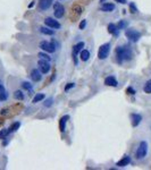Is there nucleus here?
Wrapping results in <instances>:
<instances>
[{
	"label": "nucleus",
	"mask_w": 151,
	"mask_h": 170,
	"mask_svg": "<svg viewBox=\"0 0 151 170\" xmlns=\"http://www.w3.org/2000/svg\"><path fill=\"white\" fill-rule=\"evenodd\" d=\"M131 119H132V126L136 127L140 125V123L142 120V116L139 115V113H132L131 115Z\"/></svg>",
	"instance_id": "11"
},
{
	"label": "nucleus",
	"mask_w": 151,
	"mask_h": 170,
	"mask_svg": "<svg viewBox=\"0 0 151 170\" xmlns=\"http://www.w3.org/2000/svg\"><path fill=\"white\" fill-rule=\"evenodd\" d=\"M128 163H131V158L128 157V155H125L124 158H122L119 161L117 162V167H119V168H122V167H125V166H127Z\"/></svg>",
	"instance_id": "15"
},
{
	"label": "nucleus",
	"mask_w": 151,
	"mask_h": 170,
	"mask_svg": "<svg viewBox=\"0 0 151 170\" xmlns=\"http://www.w3.org/2000/svg\"><path fill=\"white\" fill-rule=\"evenodd\" d=\"M126 26H127V23H126V22H124V20H120L119 23L116 25V27H117L118 30H123V28H125Z\"/></svg>",
	"instance_id": "29"
},
{
	"label": "nucleus",
	"mask_w": 151,
	"mask_h": 170,
	"mask_svg": "<svg viewBox=\"0 0 151 170\" xmlns=\"http://www.w3.org/2000/svg\"><path fill=\"white\" fill-rule=\"evenodd\" d=\"M69 120V116L68 115H65L63 116L60 120H59V131L62 133L65 132V129H66V124H67V121Z\"/></svg>",
	"instance_id": "10"
},
{
	"label": "nucleus",
	"mask_w": 151,
	"mask_h": 170,
	"mask_svg": "<svg viewBox=\"0 0 151 170\" xmlns=\"http://www.w3.org/2000/svg\"><path fill=\"white\" fill-rule=\"evenodd\" d=\"M38 65H39V69H40V72H41L42 74H47V73L50 70V65H49V61H47V60L40 59Z\"/></svg>",
	"instance_id": "7"
},
{
	"label": "nucleus",
	"mask_w": 151,
	"mask_h": 170,
	"mask_svg": "<svg viewBox=\"0 0 151 170\" xmlns=\"http://www.w3.org/2000/svg\"><path fill=\"white\" fill-rule=\"evenodd\" d=\"M82 48H84V42H78L77 44H75L74 47H73V58H74V63H77V53L78 52H81L82 51Z\"/></svg>",
	"instance_id": "9"
},
{
	"label": "nucleus",
	"mask_w": 151,
	"mask_h": 170,
	"mask_svg": "<svg viewBox=\"0 0 151 170\" xmlns=\"http://www.w3.org/2000/svg\"><path fill=\"white\" fill-rule=\"evenodd\" d=\"M126 92H127V94H135V90L133 88H128L127 90H126Z\"/></svg>",
	"instance_id": "32"
},
{
	"label": "nucleus",
	"mask_w": 151,
	"mask_h": 170,
	"mask_svg": "<svg viewBox=\"0 0 151 170\" xmlns=\"http://www.w3.org/2000/svg\"><path fill=\"white\" fill-rule=\"evenodd\" d=\"M52 0H40V9L41 10H47V9H49L52 5Z\"/></svg>",
	"instance_id": "13"
},
{
	"label": "nucleus",
	"mask_w": 151,
	"mask_h": 170,
	"mask_svg": "<svg viewBox=\"0 0 151 170\" xmlns=\"http://www.w3.org/2000/svg\"><path fill=\"white\" fill-rule=\"evenodd\" d=\"M40 32L42 34H45V35H54L55 34V31L52 28H50V27H41Z\"/></svg>",
	"instance_id": "18"
},
{
	"label": "nucleus",
	"mask_w": 151,
	"mask_h": 170,
	"mask_svg": "<svg viewBox=\"0 0 151 170\" xmlns=\"http://www.w3.org/2000/svg\"><path fill=\"white\" fill-rule=\"evenodd\" d=\"M0 84H1V81H0Z\"/></svg>",
	"instance_id": "36"
},
{
	"label": "nucleus",
	"mask_w": 151,
	"mask_h": 170,
	"mask_svg": "<svg viewBox=\"0 0 151 170\" xmlns=\"http://www.w3.org/2000/svg\"><path fill=\"white\" fill-rule=\"evenodd\" d=\"M31 78L33 82H40L42 78V73L38 69H33L31 73Z\"/></svg>",
	"instance_id": "12"
},
{
	"label": "nucleus",
	"mask_w": 151,
	"mask_h": 170,
	"mask_svg": "<svg viewBox=\"0 0 151 170\" xmlns=\"http://www.w3.org/2000/svg\"><path fill=\"white\" fill-rule=\"evenodd\" d=\"M7 98H8V94L6 92V88L2 84H0V101L7 100Z\"/></svg>",
	"instance_id": "17"
},
{
	"label": "nucleus",
	"mask_w": 151,
	"mask_h": 170,
	"mask_svg": "<svg viewBox=\"0 0 151 170\" xmlns=\"http://www.w3.org/2000/svg\"><path fill=\"white\" fill-rule=\"evenodd\" d=\"M116 28H117V27H116V25H115V24H113V23H110V24L108 25V32H109L110 34H114V33H115V31H116Z\"/></svg>",
	"instance_id": "26"
},
{
	"label": "nucleus",
	"mask_w": 151,
	"mask_h": 170,
	"mask_svg": "<svg viewBox=\"0 0 151 170\" xmlns=\"http://www.w3.org/2000/svg\"><path fill=\"white\" fill-rule=\"evenodd\" d=\"M54 15H55V17L56 18H62L64 16V14H65V8L62 4H59V2H57L54 5Z\"/></svg>",
	"instance_id": "5"
},
{
	"label": "nucleus",
	"mask_w": 151,
	"mask_h": 170,
	"mask_svg": "<svg viewBox=\"0 0 151 170\" xmlns=\"http://www.w3.org/2000/svg\"><path fill=\"white\" fill-rule=\"evenodd\" d=\"M74 85H75V84H74V83H68V84H67V85H66V86H65V91H66V92H67V91H68L69 88H74Z\"/></svg>",
	"instance_id": "33"
},
{
	"label": "nucleus",
	"mask_w": 151,
	"mask_h": 170,
	"mask_svg": "<svg viewBox=\"0 0 151 170\" xmlns=\"http://www.w3.org/2000/svg\"><path fill=\"white\" fill-rule=\"evenodd\" d=\"M14 98L17 99V100H24V93L18 90V91H16V92L14 93Z\"/></svg>",
	"instance_id": "21"
},
{
	"label": "nucleus",
	"mask_w": 151,
	"mask_h": 170,
	"mask_svg": "<svg viewBox=\"0 0 151 170\" xmlns=\"http://www.w3.org/2000/svg\"><path fill=\"white\" fill-rule=\"evenodd\" d=\"M22 88H25V90H27V91H31L32 90V84L29 82H23L22 83Z\"/></svg>",
	"instance_id": "27"
},
{
	"label": "nucleus",
	"mask_w": 151,
	"mask_h": 170,
	"mask_svg": "<svg viewBox=\"0 0 151 170\" xmlns=\"http://www.w3.org/2000/svg\"><path fill=\"white\" fill-rule=\"evenodd\" d=\"M85 26H86V20H85V19H83L82 22L80 23V30H84V28H85Z\"/></svg>",
	"instance_id": "31"
},
{
	"label": "nucleus",
	"mask_w": 151,
	"mask_h": 170,
	"mask_svg": "<svg viewBox=\"0 0 151 170\" xmlns=\"http://www.w3.org/2000/svg\"><path fill=\"white\" fill-rule=\"evenodd\" d=\"M8 134H9V129H2V131H0V139H6L7 136H8Z\"/></svg>",
	"instance_id": "24"
},
{
	"label": "nucleus",
	"mask_w": 151,
	"mask_h": 170,
	"mask_svg": "<svg viewBox=\"0 0 151 170\" xmlns=\"http://www.w3.org/2000/svg\"><path fill=\"white\" fill-rule=\"evenodd\" d=\"M44 24L48 26V27H50V28H60V23L56 20L55 18H51V17H48V18L44 19Z\"/></svg>",
	"instance_id": "8"
},
{
	"label": "nucleus",
	"mask_w": 151,
	"mask_h": 170,
	"mask_svg": "<svg viewBox=\"0 0 151 170\" xmlns=\"http://www.w3.org/2000/svg\"><path fill=\"white\" fill-rule=\"evenodd\" d=\"M114 9H115V5H114V4H108V2L103 4V5L101 6V8H100L101 12H107V13H109V12H113Z\"/></svg>",
	"instance_id": "16"
},
{
	"label": "nucleus",
	"mask_w": 151,
	"mask_h": 170,
	"mask_svg": "<svg viewBox=\"0 0 151 170\" xmlns=\"http://www.w3.org/2000/svg\"><path fill=\"white\" fill-rule=\"evenodd\" d=\"M105 84L108 85V86H117V85H118L117 80L115 78V76H108V77H106Z\"/></svg>",
	"instance_id": "14"
},
{
	"label": "nucleus",
	"mask_w": 151,
	"mask_h": 170,
	"mask_svg": "<svg viewBox=\"0 0 151 170\" xmlns=\"http://www.w3.org/2000/svg\"><path fill=\"white\" fill-rule=\"evenodd\" d=\"M116 55H117L118 63L127 61V60H131L133 58V52L128 47H118L116 49Z\"/></svg>",
	"instance_id": "1"
},
{
	"label": "nucleus",
	"mask_w": 151,
	"mask_h": 170,
	"mask_svg": "<svg viewBox=\"0 0 151 170\" xmlns=\"http://www.w3.org/2000/svg\"><path fill=\"white\" fill-rule=\"evenodd\" d=\"M59 1H60V0H59Z\"/></svg>",
	"instance_id": "37"
},
{
	"label": "nucleus",
	"mask_w": 151,
	"mask_h": 170,
	"mask_svg": "<svg viewBox=\"0 0 151 170\" xmlns=\"http://www.w3.org/2000/svg\"><path fill=\"white\" fill-rule=\"evenodd\" d=\"M148 153V143L145 141H142L138 147V151H136V159H143L145 158Z\"/></svg>",
	"instance_id": "2"
},
{
	"label": "nucleus",
	"mask_w": 151,
	"mask_h": 170,
	"mask_svg": "<svg viewBox=\"0 0 151 170\" xmlns=\"http://www.w3.org/2000/svg\"><path fill=\"white\" fill-rule=\"evenodd\" d=\"M39 57H40V59H42V60H47V61H50L51 58L47 53H42V52H40L39 53Z\"/></svg>",
	"instance_id": "25"
},
{
	"label": "nucleus",
	"mask_w": 151,
	"mask_h": 170,
	"mask_svg": "<svg viewBox=\"0 0 151 170\" xmlns=\"http://www.w3.org/2000/svg\"><path fill=\"white\" fill-rule=\"evenodd\" d=\"M80 57H81V59H82L83 61H86L89 58H90V52H89L88 50H82Z\"/></svg>",
	"instance_id": "19"
},
{
	"label": "nucleus",
	"mask_w": 151,
	"mask_h": 170,
	"mask_svg": "<svg viewBox=\"0 0 151 170\" xmlns=\"http://www.w3.org/2000/svg\"><path fill=\"white\" fill-rule=\"evenodd\" d=\"M19 126H21V123H18V121H17V123H14L13 125H12V126L8 128V129H9V133L16 132V131H17V129L19 128Z\"/></svg>",
	"instance_id": "20"
},
{
	"label": "nucleus",
	"mask_w": 151,
	"mask_h": 170,
	"mask_svg": "<svg viewBox=\"0 0 151 170\" xmlns=\"http://www.w3.org/2000/svg\"><path fill=\"white\" fill-rule=\"evenodd\" d=\"M144 92H145V93H148V94H150V93H151V80L145 83Z\"/></svg>",
	"instance_id": "23"
},
{
	"label": "nucleus",
	"mask_w": 151,
	"mask_h": 170,
	"mask_svg": "<svg viewBox=\"0 0 151 170\" xmlns=\"http://www.w3.org/2000/svg\"><path fill=\"white\" fill-rule=\"evenodd\" d=\"M43 99H44V94H42V93H38V94L33 98V103H38L39 101H42Z\"/></svg>",
	"instance_id": "22"
},
{
	"label": "nucleus",
	"mask_w": 151,
	"mask_h": 170,
	"mask_svg": "<svg viewBox=\"0 0 151 170\" xmlns=\"http://www.w3.org/2000/svg\"><path fill=\"white\" fill-rule=\"evenodd\" d=\"M125 35H126V38L128 39V40H131V41H133V42H138L139 39L141 38V33L138 32L136 30H133V28L126 30Z\"/></svg>",
	"instance_id": "4"
},
{
	"label": "nucleus",
	"mask_w": 151,
	"mask_h": 170,
	"mask_svg": "<svg viewBox=\"0 0 151 170\" xmlns=\"http://www.w3.org/2000/svg\"><path fill=\"white\" fill-rule=\"evenodd\" d=\"M33 6H34V1H32L31 4L29 5V8H31V7H33Z\"/></svg>",
	"instance_id": "35"
},
{
	"label": "nucleus",
	"mask_w": 151,
	"mask_h": 170,
	"mask_svg": "<svg viewBox=\"0 0 151 170\" xmlns=\"http://www.w3.org/2000/svg\"><path fill=\"white\" fill-rule=\"evenodd\" d=\"M130 10H131V13L132 14H136L139 12L138 8H136V6H135V4H134V2H131V4H130Z\"/></svg>",
	"instance_id": "28"
},
{
	"label": "nucleus",
	"mask_w": 151,
	"mask_h": 170,
	"mask_svg": "<svg viewBox=\"0 0 151 170\" xmlns=\"http://www.w3.org/2000/svg\"><path fill=\"white\" fill-rule=\"evenodd\" d=\"M110 52V43H105L102 44L100 48H99V52H98V58L100 60L106 59Z\"/></svg>",
	"instance_id": "3"
},
{
	"label": "nucleus",
	"mask_w": 151,
	"mask_h": 170,
	"mask_svg": "<svg viewBox=\"0 0 151 170\" xmlns=\"http://www.w3.org/2000/svg\"><path fill=\"white\" fill-rule=\"evenodd\" d=\"M52 98H49V99H47V100L44 101V103H43V106L44 107H47V108H49L51 107V104H52Z\"/></svg>",
	"instance_id": "30"
},
{
	"label": "nucleus",
	"mask_w": 151,
	"mask_h": 170,
	"mask_svg": "<svg viewBox=\"0 0 151 170\" xmlns=\"http://www.w3.org/2000/svg\"><path fill=\"white\" fill-rule=\"evenodd\" d=\"M40 48H41L42 50L47 51V52H51V53L56 51V45L54 43H51V42H48V41L40 42Z\"/></svg>",
	"instance_id": "6"
},
{
	"label": "nucleus",
	"mask_w": 151,
	"mask_h": 170,
	"mask_svg": "<svg viewBox=\"0 0 151 170\" xmlns=\"http://www.w3.org/2000/svg\"><path fill=\"white\" fill-rule=\"evenodd\" d=\"M116 2H118V4H122V5H125L126 4V0H115Z\"/></svg>",
	"instance_id": "34"
}]
</instances>
